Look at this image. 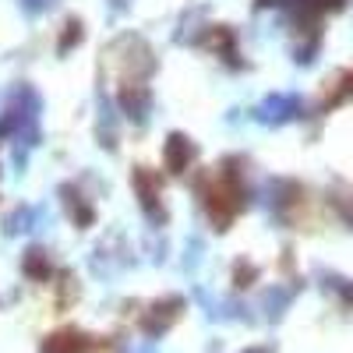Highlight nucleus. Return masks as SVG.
I'll use <instances>...</instances> for the list:
<instances>
[{"mask_svg": "<svg viewBox=\"0 0 353 353\" xmlns=\"http://www.w3.org/2000/svg\"><path fill=\"white\" fill-rule=\"evenodd\" d=\"M301 96H290V92H272L269 99H261L251 113L258 124H286L293 117H301Z\"/></svg>", "mask_w": 353, "mask_h": 353, "instance_id": "7ed1b4c3", "label": "nucleus"}, {"mask_svg": "<svg viewBox=\"0 0 353 353\" xmlns=\"http://www.w3.org/2000/svg\"><path fill=\"white\" fill-rule=\"evenodd\" d=\"M244 353H272V346H251V350H244Z\"/></svg>", "mask_w": 353, "mask_h": 353, "instance_id": "dca6fc26", "label": "nucleus"}, {"mask_svg": "<svg viewBox=\"0 0 353 353\" xmlns=\"http://www.w3.org/2000/svg\"><path fill=\"white\" fill-rule=\"evenodd\" d=\"M64 194H68V212L74 209L78 226H88V223H92V205H85V201H81V194H78V191H71V188H64Z\"/></svg>", "mask_w": 353, "mask_h": 353, "instance_id": "9b49d317", "label": "nucleus"}, {"mask_svg": "<svg viewBox=\"0 0 353 353\" xmlns=\"http://www.w3.org/2000/svg\"><path fill=\"white\" fill-rule=\"evenodd\" d=\"M39 353H92V336L64 329V332H53L43 339Z\"/></svg>", "mask_w": 353, "mask_h": 353, "instance_id": "423d86ee", "label": "nucleus"}, {"mask_svg": "<svg viewBox=\"0 0 353 353\" xmlns=\"http://www.w3.org/2000/svg\"><path fill=\"white\" fill-rule=\"evenodd\" d=\"M194 159H198V145H194L188 134L173 131V134L166 138V149H163V166H166L170 173H184Z\"/></svg>", "mask_w": 353, "mask_h": 353, "instance_id": "20e7f679", "label": "nucleus"}, {"mask_svg": "<svg viewBox=\"0 0 353 353\" xmlns=\"http://www.w3.org/2000/svg\"><path fill=\"white\" fill-rule=\"evenodd\" d=\"M254 276H258V269H254V265H248V261L233 269V279H237V286H251L248 279H254Z\"/></svg>", "mask_w": 353, "mask_h": 353, "instance_id": "4468645a", "label": "nucleus"}, {"mask_svg": "<svg viewBox=\"0 0 353 353\" xmlns=\"http://www.w3.org/2000/svg\"><path fill=\"white\" fill-rule=\"evenodd\" d=\"M121 110L131 117V121H145V113H149V88L145 85H128L124 96H121Z\"/></svg>", "mask_w": 353, "mask_h": 353, "instance_id": "0eeeda50", "label": "nucleus"}, {"mask_svg": "<svg viewBox=\"0 0 353 353\" xmlns=\"http://www.w3.org/2000/svg\"><path fill=\"white\" fill-rule=\"evenodd\" d=\"M39 219V209H28V205H21L18 212H11L4 219V230L8 233H25V230H32V223Z\"/></svg>", "mask_w": 353, "mask_h": 353, "instance_id": "1a4fd4ad", "label": "nucleus"}, {"mask_svg": "<svg viewBox=\"0 0 353 353\" xmlns=\"http://www.w3.org/2000/svg\"><path fill=\"white\" fill-rule=\"evenodd\" d=\"M134 191H138L145 219H149L152 226H163L166 223V209H163V194H159V184H156V176L149 173V166H134Z\"/></svg>", "mask_w": 353, "mask_h": 353, "instance_id": "f03ea898", "label": "nucleus"}, {"mask_svg": "<svg viewBox=\"0 0 353 353\" xmlns=\"http://www.w3.org/2000/svg\"><path fill=\"white\" fill-rule=\"evenodd\" d=\"M198 198L205 205V212H209V219L216 223V230H226L233 216L244 209V188L237 181V173H230V170L205 173L198 181Z\"/></svg>", "mask_w": 353, "mask_h": 353, "instance_id": "f257e3e1", "label": "nucleus"}, {"mask_svg": "<svg viewBox=\"0 0 353 353\" xmlns=\"http://www.w3.org/2000/svg\"><path fill=\"white\" fill-rule=\"evenodd\" d=\"M290 301H293V290H279V286H272V290H269V297H265V314H269L272 321L283 318V311H286Z\"/></svg>", "mask_w": 353, "mask_h": 353, "instance_id": "9d476101", "label": "nucleus"}, {"mask_svg": "<svg viewBox=\"0 0 353 353\" xmlns=\"http://www.w3.org/2000/svg\"><path fill=\"white\" fill-rule=\"evenodd\" d=\"M181 307H184L181 297H166V301L152 304L149 314H145V321H141V332H145V336H163L173 321L181 318Z\"/></svg>", "mask_w": 353, "mask_h": 353, "instance_id": "39448f33", "label": "nucleus"}, {"mask_svg": "<svg viewBox=\"0 0 353 353\" xmlns=\"http://www.w3.org/2000/svg\"><path fill=\"white\" fill-rule=\"evenodd\" d=\"M329 286L339 293L346 304H353V283H350V279H336V276H329Z\"/></svg>", "mask_w": 353, "mask_h": 353, "instance_id": "ddd939ff", "label": "nucleus"}, {"mask_svg": "<svg viewBox=\"0 0 353 353\" xmlns=\"http://www.w3.org/2000/svg\"><path fill=\"white\" fill-rule=\"evenodd\" d=\"M21 272L28 276V279H46L50 276V258H46V251L43 248H28L25 251V258H21Z\"/></svg>", "mask_w": 353, "mask_h": 353, "instance_id": "6e6552de", "label": "nucleus"}, {"mask_svg": "<svg viewBox=\"0 0 353 353\" xmlns=\"http://www.w3.org/2000/svg\"><path fill=\"white\" fill-rule=\"evenodd\" d=\"M350 92H353V85H350Z\"/></svg>", "mask_w": 353, "mask_h": 353, "instance_id": "f3484780", "label": "nucleus"}, {"mask_svg": "<svg viewBox=\"0 0 353 353\" xmlns=\"http://www.w3.org/2000/svg\"><path fill=\"white\" fill-rule=\"evenodd\" d=\"M61 0H18V8L28 14V18H36V14H46V11H53Z\"/></svg>", "mask_w": 353, "mask_h": 353, "instance_id": "f8f14e48", "label": "nucleus"}, {"mask_svg": "<svg viewBox=\"0 0 353 353\" xmlns=\"http://www.w3.org/2000/svg\"><path fill=\"white\" fill-rule=\"evenodd\" d=\"M339 205V212L346 216V223H353V201H336Z\"/></svg>", "mask_w": 353, "mask_h": 353, "instance_id": "2eb2a0df", "label": "nucleus"}]
</instances>
